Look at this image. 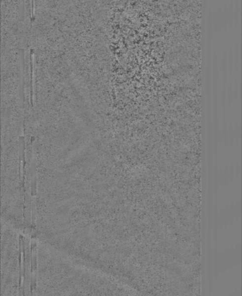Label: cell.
Listing matches in <instances>:
<instances>
[{
    "label": "cell",
    "mask_w": 242,
    "mask_h": 296,
    "mask_svg": "<svg viewBox=\"0 0 242 296\" xmlns=\"http://www.w3.org/2000/svg\"><path fill=\"white\" fill-rule=\"evenodd\" d=\"M25 238L20 235L19 238V291L23 293V279L25 278ZM24 295V293H23Z\"/></svg>",
    "instance_id": "cell-2"
},
{
    "label": "cell",
    "mask_w": 242,
    "mask_h": 296,
    "mask_svg": "<svg viewBox=\"0 0 242 296\" xmlns=\"http://www.w3.org/2000/svg\"><path fill=\"white\" fill-rule=\"evenodd\" d=\"M31 292L33 295L36 289V240L34 233L31 241Z\"/></svg>",
    "instance_id": "cell-1"
}]
</instances>
